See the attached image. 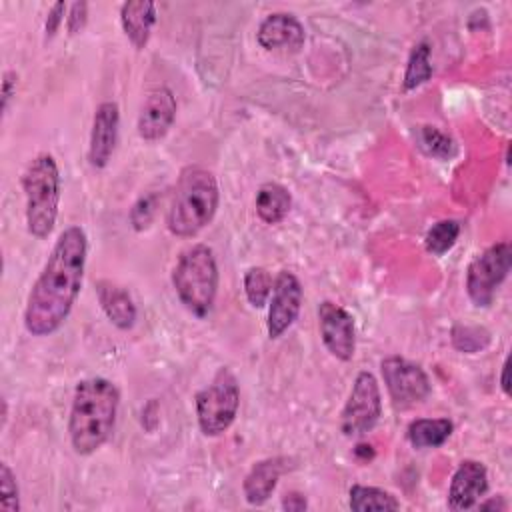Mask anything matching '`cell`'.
Instances as JSON below:
<instances>
[{
  "mask_svg": "<svg viewBox=\"0 0 512 512\" xmlns=\"http://www.w3.org/2000/svg\"><path fill=\"white\" fill-rule=\"evenodd\" d=\"M22 190L26 196V228L44 240L54 230L60 206V170L52 154L40 152L30 160L22 174Z\"/></svg>",
  "mask_w": 512,
  "mask_h": 512,
  "instance_id": "obj_4",
  "label": "cell"
},
{
  "mask_svg": "<svg viewBox=\"0 0 512 512\" xmlns=\"http://www.w3.org/2000/svg\"><path fill=\"white\" fill-rule=\"evenodd\" d=\"M154 212H156V208H154V196L140 198V200L134 204L132 212H130V222H132L134 230H144V228H148L150 222H152V218H154Z\"/></svg>",
  "mask_w": 512,
  "mask_h": 512,
  "instance_id": "obj_28",
  "label": "cell"
},
{
  "mask_svg": "<svg viewBox=\"0 0 512 512\" xmlns=\"http://www.w3.org/2000/svg\"><path fill=\"white\" fill-rule=\"evenodd\" d=\"M432 76V64H430V46L428 42H418L406 62V70H404V80H402V88L408 90H416L418 86H422L424 82H428Z\"/></svg>",
  "mask_w": 512,
  "mask_h": 512,
  "instance_id": "obj_22",
  "label": "cell"
},
{
  "mask_svg": "<svg viewBox=\"0 0 512 512\" xmlns=\"http://www.w3.org/2000/svg\"><path fill=\"white\" fill-rule=\"evenodd\" d=\"M508 368H510V360L506 358L502 364V372H500V388L502 392L508 396L510 394V384H508Z\"/></svg>",
  "mask_w": 512,
  "mask_h": 512,
  "instance_id": "obj_33",
  "label": "cell"
},
{
  "mask_svg": "<svg viewBox=\"0 0 512 512\" xmlns=\"http://www.w3.org/2000/svg\"><path fill=\"white\" fill-rule=\"evenodd\" d=\"M488 492V470L478 460H462L452 474L448 488V506L468 510Z\"/></svg>",
  "mask_w": 512,
  "mask_h": 512,
  "instance_id": "obj_15",
  "label": "cell"
},
{
  "mask_svg": "<svg viewBox=\"0 0 512 512\" xmlns=\"http://www.w3.org/2000/svg\"><path fill=\"white\" fill-rule=\"evenodd\" d=\"M172 286L190 314L206 318L218 292V264L212 248L192 244L182 250L172 270Z\"/></svg>",
  "mask_w": 512,
  "mask_h": 512,
  "instance_id": "obj_5",
  "label": "cell"
},
{
  "mask_svg": "<svg viewBox=\"0 0 512 512\" xmlns=\"http://www.w3.org/2000/svg\"><path fill=\"white\" fill-rule=\"evenodd\" d=\"M64 12H66V4H64V2H56V4L50 8L48 18H46V26H44L46 40H50V38L58 32V28H60V24H62V20H64Z\"/></svg>",
  "mask_w": 512,
  "mask_h": 512,
  "instance_id": "obj_30",
  "label": "cell"
},
{
  "mask_svg": "<svg viewBox=\"0 0 512 512\" xmlns=\"http://www.w3.org/2000/svg\"><path fill=\"white\" fill-rule=\"evenodd\" d=\"M380 372L396 408H410L420 404L432 392V384L424 368L402 356L384 358L380 362Z\"/></svg>",
  "mask_w": 512,
  "mask_h": 512,
  "instance_id": "obj_9",
  "label": "cell"
},
{
  "mask_svg": "<svg viewBox=\"0 0 512 512\" xmlns=\"http://www.w3.org/2000/svg\"><path fill=\"white\" fill-rule=\"evenodd\" d=\"M96 294L104 314L116 328L130 330L136 324V318H138L136 304L122 286L110 280H100L96 284Z\"/></svg>",
  "mask_w": 512,
  "mask_h": 512,
  "instance_id": "obj_17",
  "label": "cell"
},
{
  "mask_svg": "<svg viewBox=\"0 0 512 512\" xmlns=\"http://www.w3.org/2000/svg\"><path fill=\"white\" fill-rule=\"evenodd\" d=\"M382 416V396L378 380L372 372L356 374L348 400L340 414V430L348 438L368 434Z\"/></svg>",
  "mask_w": 512,
  "mask_h": 512,
  "instance_id": "obj_8",
  "label": "cell"
},
{
  "mask_svg": "<svg viewBox=\"0 0 512 512\" xmlns=\"http://www.w3.org/2000/svg\"><path fill=\"white\" fill-rule=\"evenodd\" d=\"M454 424L448 418H416L406 428L408 442L418 448H438L452 436Z\"/></svg>",
  "mask_w": 512,
  "mask_h": 512,
  "instance_id": "obj_20",
  "label": "cell"
},
{
  "mask_svg": "<svg viewBox=\"0 0 512 512\" xmlns=\"http://www.w3.org/2000/svg\"><path fill=\"white\" fill-rule=\"evenodd\" d=\"M194 406L204 436H220L232 426L240 406V388L230 368L222 366L212 382L196 392Z\"/></svg>",
  "mask_w": 512,
  "mask_h": 512,
  "instance_id": "obj_6",
  "label": "cell"
},
{
  "mask_svg": "<svg viewBox=\"0 0 512 512\" xmlns=\"http://www.w3.org/2000/svg\"><path fill=\"white\" fill-rule=\"evenodd\" d=\"M176 96L168 86L154 88L138 114V136L146 142H156L168 134L176 120Z\"/></svg>",
  "mask_w": 512,
  "mask_h": 512,
  "instance_id": "obj_12",
  "label": "cell"
},
{
  "mask_svg": "<svg viewBox=\"0 0 512 512\" xmlns=\"http://www.w3.org/2000/svg\"><path fill=\"white\" fill-rule=\"evenodd\" d=\"M304 26L294 14L288 12H274L268 14L256 32L258 44L268 52L278 54H294L304 44Z\"/></svg>",
  "mask_w": 512,
  "mask_h": 512,
  "instance_id": "obj_13",
  "label": "cell"
},
{
  "mask_svg": "<svg viewBox=\"0 0 512 512\" xmlns=\"http://www.w3.org/2000/svg\"><path fill=\"white\" fill-rule=\"evenodd\" d=\"M348 506L356 512H370V510H398L400 502L394 494L376 488V486H364L354 484L348 492Z\"/></svg>",
  "mask_w": 512,
  "mask_h": 512,
  "instance_id": "obj_21",
  "label": "cell"
},
{
  "mask_svg": "<svg viewBox=\"0 0 512 512\" xmlns=\"http://www.w3.org/2000/svg\"><path fill=\"white\" fill-rule=\"evenodd\" d=\"M118 128H120V110L116 102H102L92 118L90 130V146H88V160L94 168H104L118 142Z\"/></svg>",
  "mask_w": 512,
  "mask_h": 512,
  "instance_id": "obj_14",
  "label": "cell"
},
{
  "mask_svg": "<svg viewBox=\"0 0 512 512\" xmlns=\"http://www.w3.org/2000/svg\"><path fill=\"white\" fill-rule=\"evenodd\" d=\"M480 506V510H488V508H496V510H506L508 508V504L498 496L496 500L492 498V500H486V502H480L478 504Z\"/></svg>",
  "mask_w": 512,
  "mask_h": 512,
  "instance_id": "obj_34",
  "label": "cell"
},
{
  "mask_svg": "<svg viewBox=\"0 0 512 512\" xmlns=\"http://www.w3.org/2000/svg\"><path fill=\"white\" fill-rule=\"evenodd\" d=\"M420 142H422V146L426 148V152L432 154V156L446 158V156L452 154V140H450L446 134L438 132L436 128H430V126L422 128V132H420Z\"/></svg>",
  "mask_w": 512,
  "mask_h": 512,
  "instance_id": "obj_27",
  "label": "cell"
},
{
  "mask_svg": "<svg viewBox=\"0 0 512 512\" xmlns=\"http://www.w3.org/2000/svg\"><path fill=\"white\" fill-rule=\"evenodd\" d=\"M512 264V246L502 240L480 252L466 270V294L478 308H488L506 280Z\"/></svg>",
  "mask_w": 512,
  "mask_h": 512,
  "instance_id": "obj_7",
  "label": "cell"
},
{
  "mask_svg": "<svg viewBox=\"0 0 512 512\" xmlns=\"http://www.w3.org/2000/svg\"><path fill=\"white\" fill-rule=\"evenodd\" d=\"M88 238L80 226L60 232L26 300L24 328L32 336L54 334L68 318L84 280Z\"/></svg>",
  "mask_w": 512,
  "mask_h": 512,
  "instance_id": "obj_1",
  "label": "cell"
},
{
  "mask_svg": "<svg viewBox=\"0 0 512 512\" xmlns=\"http://www.w3.org/2000/svg\"><path fill=\"white\" fill-rule=\"evenodd\" d=\"M220 202L216 176L204 166L180 170L166 212V226L178 238H192L206 228Z\"/></svg>",
  "mask_w": 512,
  "mask_h": 512,
  "instance_id": "obj_3",
  "label": "cell"
},
{
  "mask_svg": "<svg viewBox=\"0 0 512 512\" xmlns=\"http://www.w3.org/2000/svg\"><path fill=\"white\" fill-rule=\"evenodd\" d=\"M256 214L266 224L282 222L292 206L290 192L276 182H266L256 192Z\"/></svg>",
  "mask_w": 512,
  "mask_h": 512,
  "instance_id": "obj_19",
  "label": "cell"
},
{
  "mask_svg": "<svg viewBox=\"0 0 512 512\" xmlns=\"http://www.w3.org/2000/svg\"><path fill=\"white\" fill-rule=\"evenodd\" d=\"M318 328L326 350L342 360H352L356 352V326L352 314L332 300H324L318 306Z\"/></svg>",
  "mask_w": 512,
  "mask_h": 512,
  "instance_id": "obj_11",
  "label": "cell"
},
{
  "mask_svg": "<svg viewBox=\"0 0 512 512\" xmlns=\"http://www.w3.org/2000/svg\"><path fill=\"white\" fill-rule=\"evenodd\" d=\"M120 24L128 40L134 44V48L142 50L152 34V28L156 24V6L148 0H132L124 2L120 8Z\"/></svg>",
  "mask_w": 512,
  "mask_h": 512,
  "instance_id": "obj_18",
  "label": "cell"
},
{
  "mask_svg": "<svg viewBox=\"0 0 512 512\" xmlns=\"http://www.w3.org/2000/svg\"><path fill=\"white\" fill-rule=\"evenodd\" d=\"M284 470H286V458H280V456L264 458L256 462L242 482V492L246 502L252 506L264 504L276 490Z\"/></svg>",
  "mask_w": 512,
  "mask_h": 512,
  "instance_id": "obj_16",
  "label": "cell"
},
{
  "mask_svg": "<svg viewBox=\"0 0 512 512\" xmlns=\"http://www.w3.org/2000/svg\"><path fill=\"white\" fill-rule=\"evenodd\" d=\"M282 508H284V510H290V512L306 510V508H308L306 496L300 494V492H288V494L282 498Z\"/></svg>",
  "mask_w": 512,
  "mask_h": 512,
  "instance_id": "obj_32",
  "label": "cell"
},
{
  "mask_svg": "<svg viewBox=\"0 0 512 512\" xmlns=\"http://www.w3.org/2000/svg\"><path fill=\"white\" fill-rule=\"evenodd\" d=\"M88 20V4L86 2H74L68 6V18H66V28L68 34L74 36L84 30Z\"/></svg>",
  "mask_w": 512,
  "mask_h": 512,
  "instance_id": "obj_29",
  "label": "cell"
},
{
  "mask_svg": "<svg viewBox=\"0 0 512 512\" xmlns=\"http://www.w3.org/2000/svg\"><path fill=\"white\" fill-rule=\"evenodd\" d=\"M0 508L4 512H18L20 510V496L16 476L6 462L0 464Z\"/></svg>",
  "mask_w": 512,
  "mask_h": 512,
  "instance_id": "obj_26",
  "label": "cell"
},
{
  "mask_svg": "<svg viewBox=\"0 0 512 512\" xmlns=\"http://www.w3.org/2000/svg\"><path fill=\"white\" fill-rule=\"evenodd\" d=\"M16 72L14 70H6L2 76V112L8 110V104L12 100V96L16 94Z\"/></svg>",
  "mask_w": 512,
  "mask_h": 512,
  "instance_id": "obj_31",
  "label": "cell"
},
{
  "mask_svg": "<svg viewBox=\"0 0 512 512\" xmlns=\"http://www.w3.org/2000/svg\"><path fill=\"white\" fill-rule=\"evenodd\" d=\"M458 234H460V224L456 220H440L426 232L424 246L430 254L442 256L456 244Z\"/></svg>",
  "mask_w": 512,
  "mask_h": 512,
  "instance_id": "obj_24",
  "label": "cell"
},
{
  "mask_svg": "<svg viewBox=\"0 0 512 512\" xmlns=\"http://www.w3.org/2000/svg\"><path fill=\"white\" fill-rule=\"evenodd\" d=\"M118 406L120 392L114 382L94 376L76 384L68 416V434L76 454H94L110 438Z\"/></svg>",
  "mask_w": 512,
  "mask_h": 512,
  "instance_id": "obj_2",
  "label": "cell"
},
{
  "mask_svg": "<svg viewBox=\"0 0 512 512\" xmlns=\"http://www.w3.org/2000/svg\"><path fill=\"white\" fill-rule=\"evenodd\" d=\"M272 276L262 266H252L244 274V294L254 308L266 306L272 292Z\"/></svg>",
  "mask_w": 512,
  "mask_h": 512,
  "instance_id": "obj_23",
  "label": "cell"
},
{
  "mask_svg": "<svg viewBox=\"0 0 512 512\" xmlns=\"http://www.w3.org/2000/svg\"><path fill=\"white\" fill-rule=\"evenodd\" d=\"M268 300L270 302L266 330L268 336L276 340L296 322L302 308V284L296 274L280 270L272 282V292Z\"/></svg>",
  "mask_w": 512,
  "mask_h": 512,
  "instance_id": "obj_10",
  "label": "cell"
},
{
  "mask_svg": "<svg viewBox=\"0 0 512 512\" xmlns=\"http://www.w3.org/2000/svg\"><path fill=\"white\" fill-rule=\"evenodd\" d=\"M490 342V334L478 326H454L452 328V344L468 354H474L486 348Z\"/></svg>",
  "mask_w": 512,
  "mask_h": 512,
  "instance_id": "obj_25",
  "label": "cell"
}]
</instances>
